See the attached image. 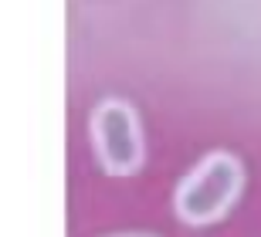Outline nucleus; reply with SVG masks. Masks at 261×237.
I'll use <instances>...</instances> for the list:
<instances>
[{"instance_id": "2", "label": "nucleus", "mask_w": 261, "mask_h": 237, "mask_svg": "<svg viewBox=\"0 0 261 237\" xmlns=\"http://www.w3.org/2000/svg\"><path fill=\"white\" fill-rule=\"evenodd\" d=\"M95 156L109 176H133L146 160V139L139 115L126 98H106L92 112Z\"/></svg>"}, {"instance_id": "3", "label": "nucleus", "mask_w": 261, "mask_h": 237, "mask_svg": "<svg viewBox=\"0 0 261 237\" xmlns=\"http://www.w3.org/2000/svg\"><path fill=\"white\" fill-rule=\"evenodd\" d=\"M112 237H153V234H112Z\"/></svg>"}, {"instance_id": "1", "label": "nucleus", "mask_w": 261, "mask_h": 237, "mask_svg": "<svg viewBox=\"0 0 261 237\" xmlns=\"http://www.w3.org/2000/svg\"><path fill=\"white\" fill-rule=\"evenodd\" d=\"M244 187V170L231 152H211L187 173L173 193V214L190 227L221 220L238 203Z\"/></svg>"}]
</instances>
